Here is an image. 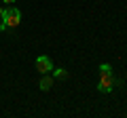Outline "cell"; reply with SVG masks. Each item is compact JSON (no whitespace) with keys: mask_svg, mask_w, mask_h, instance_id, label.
Here are the masks:
<instances>
[{"mask_svg":"<svg viewBox=\"0 0 127 118\" xmlns=\"http://www.w3.org/2000/svg\"><path fill=\"white\" fill-rule=\"evenodd\" d=\"M2 2H15V0H2Z\"/></svg>","mask_w":127,"mask_h":118,"instance_id":"cell-8","label":"cell"},{"mask_svg":"<svg viewBox=\"0 0 127 118\" xmlns=\"http://www.w3.org/2000/svg\"><path fill=\"white\" fill-rule=\"evenodd\" d=\"M51 72H53V78H55V80H66V78H68V72H66L64 68H53Z\"/></svg>","mask_w":127,"mask_h":118,"instance_id":"cell-5","label":"cell"},{"mask_svg":"<svg viewBox=\"0 0 127 118\" xmlns=\"http://www.w3.org/2000/svg\"><path fill=\"white\" fill-rule=\"evenodd\" d=\"M19 23H21V11L17 6H9V9H4L2 19H0V32H11V30L19 27Z\"/></svg>","mask_w":127,"mask_h":118,"instance_id":"cell-1","label":"cell"},{"mask_svg":"<svg viewBox=\"0 0 127 118\" xmlns=\"http://www.w3.org/2000/svg\"><path fill=\"white\" fill-rule=\"evenodd\" d=\"M114 86H117L114 74H100V82H97V91L100 93H112Z\"/></svg>","mask_w":127,"mask_h":118,"instance_id":"cell-2","label":"cell"},{"mask_svg":"<svg viewBox=\"0 0 127 118\" xmlns=\"http://www.w3.org/2000/svg\"><path fill=\"white\" fill-rule=\"evenodd\" d=\"M53 82H55V78H53V76H49V74H42L40 82H38V89H40V91H51Z\"/></svg>","mask_w":127,"mask_h":118,"instance_id":"cell-4","label":"cell"},{"mask_svg":"<svg viewBox=\"0 0 127 118\" xmlns=\"http://www.w3.org/2000/svg\"><path fill=\"white\" fill-rule=\"evenodd\" d=\"M2 13H4V9H0V19H2Z\"/></svg>","mask_w":127,"mask_h":118,"instance_id":"cell-7","label":"cell"},{"mask_svg":"<svg viewBox=\"0 0 127 118\" xmlns=\"http://www.w3.org/2000/svg\"><path fill=\"white\" fill-rule=\"evenodd\" d=\"M34 65H36L38 74H49L51 70H53V61H51V57H49V55H40V57H36Z\"/></svg>","mask_w":127,"mask_h":118,"instance_id":"cell-3","label":"cell"},{"mask_svg":"<svg viewBox=\"0 0 127 118\" xmlns=\"http://www.w3.org/2000/svg\"><path fill=\"white\" fill-rule=\"evenodd\" d=\"M100 74H112L110 63H100Z\"/></svg>","mask_w":127,"mask_h":118,"instance_id":"cell-6","label":"cell"}]
</instances>
